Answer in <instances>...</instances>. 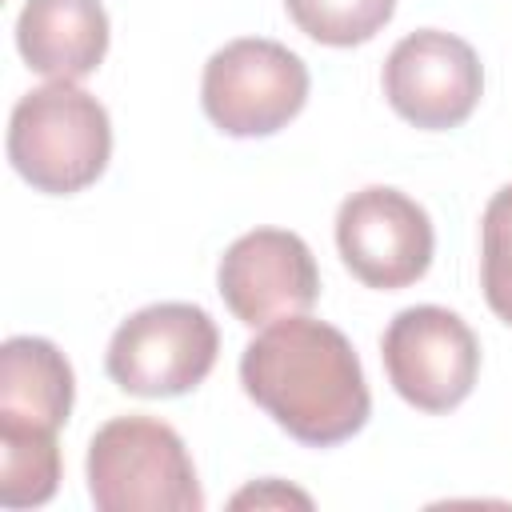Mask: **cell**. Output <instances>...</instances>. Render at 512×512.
Listing matches in <instances>:
<instances>
[{"label": "cell", "instance_id": "obj_1", "mask_svg": "<svg viewBox=\"0 0 512 512\" xmlns=\"http://www.w3.org/2000/svg\"><path fill=\"white\" fill-rule=\"evenodd\" d=\"M240 384L248 400L308 448L352 440L372 412L352 340L308 312L280 316L248 340Z\"/></svg>", "mask_w": 512, "mask_h": 512}, {"label": "cell", "instance_id": "obj_2", "mask_svg": "<svg viewBox=\"0 0 512 512\" xmlns=\"http://www.w3.org/2000/svg\"><path fill=\"white\" fill-rule=\"evenodd\" d=\"M112 156L108 108L72 80L24 92L8 116L12 168L48 196H72L100 180Z\"/></svg>", "mask_w": 512, "mask_h": 512}, {"label": "cell", "instance_id": "obj_3", "mask_svg": "<svg viewBox=\"0 0 512 512\" xmlns=\"http://www.w3.org/2000/svg\"><path fill=\"white\" fill-rule=\"evenodd\" d=\"M88 496L100 512H200L204 492L180 432L156 416H116L88 444Z\"/></svg>", "mask_w": 512, "mask_h": 512}, {"label": "cell", "instance_id": "obj_4", "mask_svg": "<svg viewBox=\"0 0 512 512\" xmlns=\"http://www.w3.org/2000/svg\"><path fill=\"white\" fill-rule=\"evenodd\" d=\"M220 352L216 320L188 300H164L132 312L108 340L104 368L128 396H184L212 372Z\"/></svg>", "mask_w": 512, "mask_h": 512}, {"label": "cell", "instance_id": "obj_5", "mask_svg": "<svg viewBox=\"0 0 512 512\" xmlns=\"http://www.w3.org/2000/svg\"><path fill=\"white\" fill-rule=\"evenodd\" d=\"M308 64L280 40L240 36L216 48L200 76L204 116L224 136H272L308 100Z\"/></svg>", "mask_w": 512, "mask_h": 512}, {"label": "cell", "instance_id": "obj_6", "mask_svg": "<svg viewBox=\"0 0 512 512\" xmlns=\"http://www.w3.org/2000/svg\"><path fill=\"white\" fill-rule=\"evenodd\" d=\"M388 384L420 412H452L468 400L480 376L476 332L440 304H416L392 316L380 340Z\"/></svg>", "mask_w": 512, "mask_h": 512}, {"label": "cell", "instance_id": "obj_7", "mask_svg": "<svg viewBox=\"0 0 512 512\" xmlns=\"http://www.w3.org/2000/svg\"><path fill=\"white\" fill-rule=\"evenodd\" d=\"M336 248L360 284L396 292L428 272L436 232L408 192L368 184L336 208Z\"/></svg>", "mask_w": 512, "mask_h": 512}, {"label": "cell", "instance_id": "obj_8", "mask_svg": "<svg viewBox=\"0 0 512 512\" xmlns=\"http://www.w3.org/2000/svg\"><path fill=\"white\" fill-rule=\"evenodd\" d=\"M380 80L392 112L424 132L460 128L484 92V68L472 44L440 28H416L396 40Z\"/></svg>", "mask_w": 512, "mask_h": 512}, {"label": "cell", "instance_id": "obj_9", "mask_svg": "<svg viewBox=\"0 0 512 512\" xmlns=\"http://www.w3.org/2000/svg\"><path fill=\"white\" fill-rule=\"evenodd\" d=\"M216 288L240 324L264 328L280 316L308 312L320 296V272L312 248L296 232L252 228L224 248Z\"/></svg>", "mask_w": 512, "mask_h": 512}, {"label": "cell", "instance_id": "obj_10", "mask_svg": "<svg viewBox=\"0 0 512 512\" xmlns=\"http://www.w3.org/2000/svg\"><path fill=\"white\" fill-rule=\"evenodd\" d=\"M24 64L48 80H84L108 52V12L100 0H24L16 16Z\"/></svg>", "mask_w": 512, "mask_h": 512}, {"label": "cell", "instance_id": "obj_11", "mask_svg": "<svg viewBox=\"0 0 512 512\" xmlns=\"http://www.w3.org/2000/svg\"><path fill=\"white\" fill-rule=\"evenodd\" d=\"M76 396L64 352L44 336H8L0 344V420L60 432Z\"/></svg>", "mask_w": 512, "mask_h": 512}, {"label": "cell", "instance_id": "obj_12", "mask_svg": "<svg viewBox=\"0 0 512 512\" xmlns=\"http://www.w3.org/2000/svg\"><path fill=\"white\" fill-rule=\"evenodd\" d=\"M60 488V444L52 428L0 420V504L40 508Z\"/></svg>", "mask_w": 512, "mask_h": 512}, {"label": "cell", "instance_id": "obj_13", "mask_svg": "<svg viewBox=\"0 0 512 512\" xmlns=\"http://www.w3.org/2000/svg\"><path fill=\"white\" fill-rule=\"evenodd\" d=\"M292 24L328 48L372 40L396 12V0H284Z\"/></svg>", "mask_w": 512, "mask_h": 512}, {"label": "cell", "instance_id": "obj_14", "mask_svg": "<svg viewBox=\"0 0 512 512\" xmlns=\"http://www.w3.org/2000/svg\"><path fill=\"white\" fill-rule=\"evenodd\" d=\"M480 288L488 308L512 328V184L492 192L480 220Z\"/></svg>", "mask_w": 512, "mask_h": 512}, {"label": "cell", "instance_id": "obj_15", "mask_svg": "<svg viewBox=\"0 0 512 512\" xmlns=\"http://www.w3.org/2000/svg\"><path fill=\"white\" fill-rule=\"evenodd\" d=\"M232 504H236V508H244V504H256V508H268V504H300V508H312V500H308L304 492L284 488L280 480H260V484H252V488L236 492V496H232Z\"/></svg>", "mask_w": 512, "mask_h": 512}]
</instances>
